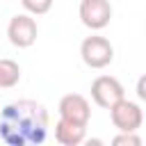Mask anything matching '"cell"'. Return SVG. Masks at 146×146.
<instances>
[{
  "label": "cell",
  "mask_w": 146,
  "mask_h": 146,
  "mask_svg": "<svg viewBox=\"0 0 146 146\" xmlns=\"http://www.w3.org/2000/svg\"><path fill=\"white\" fill-rule=\"evenodd\" d=\"M78 14H80V21L84 27L98 32V30L107 27L112 21V5H110V0H80Z\"/></svg>",
  "instance_id": "5b68a950"
},
{
  "label": "cell",
  "mask_w": 146,
  "mask_h": 146,
  "mask_svg": "<svg viewBox=\"0 0 146 146\" xmlns=\"http://www.w3.org/2000/svg\"><path fill=\"white\" fill-rule=\"evenodd\" d=\"M135 91H137V98L141 100V103H146V73L137 80V87H135Z\"/></svg>",
  "instance_id": "7c38bea8"
},
{
  "label": "cell",
  "mask_w": 146,
  "mask_h": 146,
  "mask_svg": "<svg viewBox=\"0 0 146 146\" xmlns=\"http://www.w3.org/2000/svg\"><path fill=\"white\" fill-rule=\"evenodd\" d=\"M48 135V110L36 100H14L0 112V137L9 146H39Z\"/></svg>",
  "instance_id": "6da1fadb"
},
{
  "label": "cell",
  "mask_w": 146,
  "mask_h": 146,
  "mask_svg": "<svg viewBox=\"0 0 146 146\" xmlns=\"http://www.w3.org/2000/svg\"><path fill=\"white\" fill-rule=\"evenodd\" d=\"M110 119L119 132H137L144 123V110L139 107V103L121 98L110 107Z\"/></svg>",
  "instance_id": "3957f363"
},
{
  "label": "cell",
  "mask_w": 146,
  "mask_h": 146,
  "mask_svg": "<svg viewBox=\"0 0 146 146\" xmlns=\"http://www.w3.org/2000/svg\"><path fill=\"white\" fill-rule=\"evenodd\" d=\"M55 139L62 146H80L87 141V125H78L73 121L59 119L55 123Z\"/></svg>",
  "instance_id": "ba28073f"
},
{
  "label": "cell",
  "mask_w": 146,
  "mask_h": 146,
  "mask_svg": "<svg viewBox=\"0 0 146 146\" xmlns=\"http://www.w3.org/2000/svg\"><path fill=\"white\" fill-rule=\"evenodd\" d=\"M114 146H139L141 144V137L137 132H119L114 139H112Z\"/></svg>",
  "instance_id": "8fae6325"
},
{
  "label": "cell",
  "mask_w": 146,
  "mask_h": 146,
  "mask_svg": "<svg viewBox=\"0 0 146 146\" xmlns=\"http://www.w3.org/2000/svg\"><path fill=\"white\" fill-rule=\"evenodd\" d=\"M125 98V89L123 84L114 78V75H98L94 82H91V100L98 105V107H105L110 110L116 100Z\"/></svg>",
  "instance_id": "8992f818"
},
{
  "label": "cell",
  "mask_w": 146,
  "mask_h": 146,
  "mask_svg": "<svg viewBox=\"0 0 146 146\" xmlns=\"http://www.w3.org/2000/svg\"><path fill=\"white\" fill-rule=\"evenodd\" d=\"M36 34H39V27H36V21L32 18V14H16V16H11V21L7 25V39H9L11 46L30 48L36 41Z\"/></svg>",
  "instance_id": "277c9868"
},
{
  "label": "cell",
  "mask_w": 146,
  "mask_h": 146,
  "mask_svg": "<svg viewBox=\"0 0 146 146\" xmlns=\"http://www.w3.org/2000/svg\"><path fill=\"white\" fill-rule=\"evenodd\" d=\"M21 80V66L14 59H0V89H11Z\"/></svg>",
  "instance_id": "9c48e42d"
},
{
  "label": "cell",
  "mask_w": 146,
  "mask_h": 146,
  "mask_svg": "<svg viewBox=\"0 0 146 146\" xmlns=\"http://www.w3.org/2000/svg\"><path fill=\"white\" fill-rule=\"evenodd\" d=\"M80 57L89 68H105L114 59V46L100 34H91L80 43Z\"/></svg>",
  "instance_id": "7a4b0ae2"
},
{
  "label": "cell",
  "mask_w": 146,
  "mask_h": 146,
  "mask_svg": "<svg viewBox=\"0 0 146 146\" xmlns=\"http://www.w3.org/2000/svg\"><path fill=\"white\" fill-rule=\"evenodd\" d=\"M57 112H59V119L73 121L78 125H89V119H91V105L82 94L62 96V100L57 105Z\"/></svg>",
  "instance_id": "52a82bcc"
},
{
  "label": "cell",
  "mask_w": 146,
  "mask_h": 146,
  "mask_svg": "<svg viewBox=\"0 0 146 146\" xmlns=\"http://www.w3.org/2000/svg\"><path fill=\"white\" fill-rule=\"evenodd\" d=\"M23 9L32 16H41V14H48L50 7H52V0H21Z\"/></svg>",
  "instance_id": "30bf717a"
}]
</instances>
